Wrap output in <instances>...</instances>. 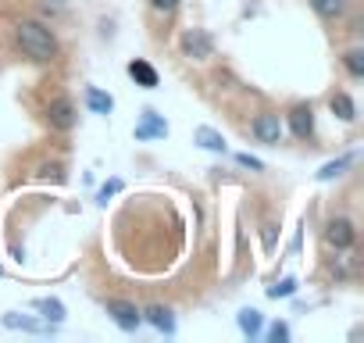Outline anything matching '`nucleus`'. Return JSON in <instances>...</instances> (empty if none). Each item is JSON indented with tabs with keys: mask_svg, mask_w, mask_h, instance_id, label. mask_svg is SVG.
<instances>
[{
	"mask_svg": "<svg viewBox=\"0 0 364 343\" xmlns=\"http://www.w3.org/2000/svg\"><path fill=\"white\" fill-rule=\"evenodd\" d=\"M15 40H18L22 54L33 58V61H40V65H47V61L58 58V36L43 22H18L15 26Z\"/></svg>",
	"mask_w": 364,
	"mask_h": 343,
	"instance_id": "1",
	"label": "nucleus"
},
{
	"mask_svg": "<svg viewBox=\"0 0 364 343\" xmlns=\"http://www.w3.org/2000/svg\"><path fill=\"white\" fill-rule=\"evenodd\" d=\"M75 122H79V107H75L68 97H58V100L47 104V125H50V129L68 132V129H75Z\"/></svg>",
	"mask_w": 364,
	"mask_h": 343,
	"instance_id": "2",
	"label": "nucleus"
},
{
	"mask_svg": "<svg viewBox=\"0 0 364 343\" xmlns=\"http://www.w3.org/2000/svg\"><path fill=\"white\" fill-rule=\"evenodd\" d=\"M178 43H182V54L193 61H208L215 54V40L208 36V29H186Z\"/></svg>",
	"mask_w": 364,
	"mask_h": 343,
	"instance_id": "3",
	"label": "nucleus"
},
{
	"mask_svg": "<svg viewBox=\"0 0 364 343\" xmlns=\"http://www.w3.org/2000/svg\"><path fill=\"white\" fill-rule=\"evenodd\" d=\"M250 129H254V136H257L261 143H268V147H279L282 136H286V125H282V118H279L275 111H261Z\"/></svg>",
	"mask_w": 364,
	"mask_h": 343,
	"instance_id": "4",
	"label": "nucleus"
},
{
	"mask_svg": "<svg viewBox=\"0 0 364 343\" xmlns=\"http://www.w3.org/2000/svg\"><path fill=\"white\" fill-rule=\"evenodd\" d=\"M104 307H107L111 322H114L118 329H125V332H136L139 322H143V311H139L136 304H129V300H107Z\"/></svg>",
	"mask_w": 364,
	"mask_h": 343,
	"instance_id": "5",
	"label": "nucleus"
},
{
	"mask_svg": "<svg viewBox=\"0 0 364 343\" xmlns=\"http://www.w3.org/2000/svg\"><path fill=\"white\" fill-rule=\"evenodd\" d=\"M325 240H328V247H336V250H350L353 240H357V229H353L350 218H332V222L325 226Z\"/></svg>",
	"mask_w": 364,
	"mask_h": 343,
	"instance_id": "6",
	"label": "nucleus"
},
{
	"mask_svg": "<svg viewBox=\"0 0 364 343\" xmlns=\"http://www.w3.org/2000/svg\"><path fill=\"white\" fill-rule=\"evenodd\" d=\"M286 122H289V132H293L296 139H311V136H314V111H311V104L289 107Z\"/></svg>",
	"mask_w": 364,
	"mask_h": 343,
	"instance_id": "7",
	"label": "nucleus"
},
{
	"mask_svg": "<svg viewBox=\"0 0 364 343\" xmlns=\"http://www.w3.org/2000/svg\"><path fill=\"white\" fill-rule=\"evenodd\" d=\"M168 136V122L157 115V111H143V122L136 125V139H164Z\"/></svg>",
	"mask_w": 364,
	"mask_h": 343,
	"instance_id": "8",
	"label": "nucleus"
},
{
	"mask_svg": "<svg viewBox=\"0 0 364 343\" xmlns=\"http://www.w3.org/2000/svg\"><path fill=\"white\" fill-rule=\"evenodd\" d=\"M143 322H150L157 332H164V336H171L175 332V315H171V307H164V304H150L146 311H143Z\"/></svg>",
	"mask_w": 364,
	"mask_h": 343,
	"instance_id": "9",
	"label": "nucleus"
},
{
	"mask_svg": "<svg viewBox=\"0 0 364 343\" xmlns=\"http://www.w3.org/2000/svg\"><path fill=\"white\" fill-rule=\"evenodd\" d=\"M129 75L136 79V86H143V90H157V68L150 65V61H143V58H136V61H129Z\"/></svg>",
	"mask_w": 364,
	"mask_h": 343,
	"instance_id": "10",
	"label": "nucleus"
},
{
	"mask_svg": "<svg viewBox=\"0 0 364 343\" xmlns=\"http://www.w3.org/2000/svg\"><path fill=\"white\" fill-rule=\"evenodd\" d=\"M193 143H197V147H204V150H211V154H225V147H229V143H225V136H222V132H215L211 125H200V129L193 132Z\"/></svg>",
	"mask_w": 364,
	"mask_h": 343,
	"instance_id": "11",
	"label": "nucleus"
},
{
	"mask_svg": "<svg viewBox=\"0 0 364 343\" xmlns=\"http://www.w3.org/2000/svg\"><path fill=\"white\" fill-rule=\"evenodd\" d=\"M328 107H332V115H336L339 122H357V104H353L350 93H332Z\"/></svg>",
	"mask_w": 364,
	"mask_h": 343,
	"instance_id": "12",
	"label": "nucleus"
},
{
	"mask_svg": "<svg viewBox=\"0 0 364 343\" xmlns=\"http://www.w3.org/2000/svg\"><path fill=\"white\" fill-rule=\"evenodd\" d=\"M33 307H36V311H40V315L50 322V325L65 322V315H68V311H65V304H61L58 297H40V300H33Z\"/></svg>",
	"mask_w": 364,
	"mask_h": 343,
	"instance_id": "13",
	"label": "nucleus"
},
{
	"mask_svg": "<svg viewBox=\"0 0 364 343\" xmlns=\"http://www.w3.org/2000/svg\"><path fill=\"white\" fill-rule=\"evenodd\" d=\"M311 11L325 22H336L346 15V0H311Z\"/></svg>",
	"mask_w": 364,
	"mask_h": 343,
	"instance_id": "14",
	"label": "nucleus"
},
{
	"mask_svg": "<svg viewBox=\"0 0 364 343\" xmlns=\"http://www.w3.org/2000/svg\"><path fill=\"white\" fill-rule=\"evenodd\" d=\"M86 107H90L93 115H111V111H114V97L104 93V90H97V86H90V90H86Z\"/></svg>",
	"mask_w": 364,
	"mask_h": 343,
	"instance_id": "15",
	"label": "nucleus"
},
{
	"mask_svg": "<svg viewBox=\"0 0 364 343\" xmlns=\"http://www.w3.org/2000/svg\"><path fill=\"white\" fill-rule=\"evenodd\" d=\"M236 322H240V329H243V332L254 339V336L261 332V325H264V315H261L257 307H243V311L236 315Z\"/></svg>",
	"mask_w": 364,
	"mask_h": 343,
	"instance_id": "16",
	"label": "nucleus"
},
{
	"mask_svg": "<svg viewBox=\"0 0 364 343\" xmlns=\"http://www.w3.org/2000/svg\"><path fill=\"white\" fill-rule=\"evenodd\" d=\"M350 164H353V154H343V157H336V161L321 164V168H318V183H328V179L343 176V172H346Z\"/></svg>",
	"mask_w": 364,
	"mask_h": 343,
	"instance_id": "17",
	"label": "nucleus"
},
{
	"mask_svg": "<svg viewBox=\"0 0 364 343\" xmlns=\"http://www.w3.org/2000/svg\"><path fill=\"white\" fill-rule=\"evenodd\" d=\"M4 325L8 329H22V332H50V322L43 325V322H33V318H22V315H4Z\"/></svg>",
	"mask_w": 364,
	"mask_h": 343,
	"instance_id": "18",
	"label": "nucleus"
},
{
	"mask_svg": "<svg viewBox=\"0 0 364 343\" xmlns=\"http://www.w3.org/2000/svg\"><path fill=\"white\" fill-rule=\"evenodd\" d=\"M33 176H36V179H54V183H65V168H61V161H40Z\"/></svg>",
	"mask_w": 364,
	"mask_h": 343,
	"instance_id": "19",
	"label": "nucleus"
},
{
	"mask_svg": "<svg viewBox=\"0 0 364 343\" xmlns=\"http://www.w3.org/2000/svg\"><path fill=\"white\" fill-rule=\"evenodd\" d=\"M343 68H346L353 79H364V51H357V47L346 51V54H343Z\"/></svg>",
	"mask_w": 364,
	"mask_h": 343,
	"instance_id": "20",
	"label": "nucleus"
},
{
	"mask_svg": "<svg viewBox=\"0 0 364 343\" xmlns=\"http://www.w3.org/2000/svg\"><path fill=\"white\" fill-rule=\"evenodd\" d=\"M293 293H296V279H282V283L268 286V297H272V300H279V297H293Z\"/></svg>",
	"mask_w": 364,
	"mask_h": 343,
	"instance_id": "21",
	"label": "nucleus"
},
{
	"mask_svg": "<svg viewBox=\"0 0 364 343\" xmlns=\"http://www.w3.org/2000/svg\"><path fill=\"white\" fill-rule=\"evenodd\" d=\"M118 190H122V179H111V183H104V186H100V194H97V204H107V201H111Z\"/></svg>",
	"mask_w": 364,
	"mask_h": 343,
	"instance_id": "22",
	"label": "nucleus"
},
{
	"mask_svg": "<svg viewBox=\"0 0 364 343\" xmlns=\"http://www.w3.org/2000/svg\"><path fill=\"white\" fill-rule=\"evenodd\" d=\"M150 8H154L157 15H175V8H178V0H150Z\"/></svg>",
	"mask_w": 364,
	"mask_h": 343,
	"instance_id": "23",
	"label": "nucleus"
},
{
	"mask_svg": "<svg viewBox=\"0 0 364 343\" xmlns=\"http://www.w3.org/2000/svg\"><path fill=\"white\" fill-rule=\"evenodd\" d=\"M268 339H272V343H282V339H289V325H282V322H275V325L268 329Z\"/></svg>",
	"mask_w": 364,
	"mask_h": 343,
	"instance_id": "24",
	"label": "nucleus"
},
{
	"mask_svg": "<svg viewBox=\"0 0 364 343\" xmlns=\"http://www.w3.org/2000/svg\"><path fill=\"white\" fill-rule=\"evenodd\" d=\"M236 161H240L243 168H250V172H264V161H257V157H250V154H236Z\"/></svg>",
	"mask_w": 364,
	"mask_h": 343,
	"instance_id": "25",
	"label": "nucleus"
}]
</instances>
